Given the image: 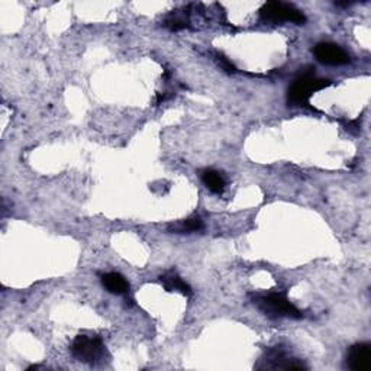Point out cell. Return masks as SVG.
Listing matches in <instances>:
<instances>
[{
    "label": "cell",
    "mask_w": 371,
    "mask_h": 371,
    "mask_svg": "<svg viewBox=\"0 0 371 371\" xmlns=\"http://www.w3.org/2000/svg\"><path fill=\"white\" fill-rule=\"evenodd\" d=\"M329 84H331L329 80L318 78L315 77V74H312V71L303 73L289 88L288 103L290 106H306L309 105V99L313 93L328 88Z\"/></svg>",
    "instance_id": "cell-1"
},
{
    "label": "cell",
    "mask_w": 371,
    "mask_h": 371,
    "mask_svg": "<svg viewBox=\"0 0 371 371\" xmlns=\"http://www.w3.org/2000/svg\"><path fill=\"white\" fill-rule=\"evenodd\" d=\"M255 305L269 318H292L300 319L302 312L289 302L283 293H270L267 296H260L255 299Z\"/></svg>",
    "instance_id": "cell-2"
},
{
    "label": "cell",
    "mask_w": 371,
    "mask_h": 371,
    "mask_svg": "<svg viewBox=\"0 0 371 371\" xmlns=\"http://www.w3.org/2000/svg\"><path fill=\"white\" fill-rule=\"evenodd\" d=\"M260 18L263 22L270 23H281V22H293L298 25H303L306 22V16L296 9L293 5L283 4V2H269L260 11Z\"/></svg>",
    "instance_id": "cell-3"
},
{
    "label": "cell",
    "mask_w": 371,
    "mask_h": 371,
    "mask_svg": "<svg viewBox=\"0 0 371 371\" xmlns=\"http://www.w3.org/2000/svg\"><path fill=\"white\" fill-rule=\"evenodd\" d=\"M73 355L81 363H98L105 355V346L99 338H90L86 335H78L71 346Z\"/></svg>",
    "instance_id": "cell-4"
},
{
    "label": "cell",
    "mask_w": 371,
    "mask_h": 371,
    "mask_svg": "<svg viewBox=\"0 0 371 371\" xmlns=\"http://www.w3.org/2000/svg\"><path fill=\"white\" fill-rule=\"evenodd\" d=\"M318 61L326 66H342L350 63V55L339 45L332 42H319L313 48Z\"/></svg>",
    "instance_id": "cell-5"
},
{
    "label": "cell",
    "mask_w": 371,
    "mask_h": 371,
    "mask_svg": "<svg viewBox=\"0 0 371 371\" xmlns=\"http://www.w3.org/2000/svg\"><path fill=\"white\" fill-rule=\"evenodd\" d=\"M347 368L353 371H368L371 368V347L368 344H355L347 354Z\"/></svg>",
    "instance_id": "cell-6"
},
{
    "label": "cell",
    "mask_w": 371,
    "mask_h": 371,
    "mask_svg": "<svg viewBox=\"0 0 371 371\" xmlns=\"http://www.w3.org/2000/svg\"><path fill=\"white\" fill-rule=\"evenodd\" d=\"M102 284L105 289L113 295H126L129 284L126 278L119 273H106L102 276Z\"/></svg>",
    "instance_id": "cell-7"
},
{
    "label": "cell",
    "mask_w": 371,
    "mask_h": 371,
    "mask_svg": "<svg viewBox=\"0 0 371 371\" xmlns=\"http://www.w3.org/2000/svg\"><path fill=\"white\" fill-rule=\"evenodd\" d=\"M161 283L164 284V288L168 292H180L184 296H190L192 295V289L187 283H184L180 276H177L175 271H168L164 276L160 277Z\"/></svg>",
    "instance_id": "cell-8"
},
{
    "label": "cell",
    "mask_w": 371,
    "mask_h": 371,
    "mask_svg": "<svg viewBox=\"0 0 371 371\" xmlns=\"http://www.w3.org/2000/svg\"><path fill=\"white\" fill-rule=\"evenodd\" d=\"M202 182L212 193H216V194H220L226 184L223 176L216 170H205L202 173Z\"/></svg>",
    "instance_id": "cell-9"
},
{
    "label": "cell",
    "mask_w": 371,
    "mask_h": 371,
    "mask_svg": "<svg viewBox=\"0 0 371 371\" xmlns=\"http://www.w3.org/2000/svg\"><path fill=\"white\" fill-rule=\"evenodd\" d=\"M202 228H204V222H202V219H201V218H197V216H194V218H189V219H186L180 226L176 228V231H177V232H187V234H189V232L201 231Z\"/></svg>",
    "instance_id": "cell-10"
}]
</instances>
